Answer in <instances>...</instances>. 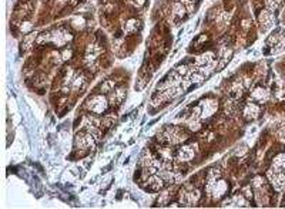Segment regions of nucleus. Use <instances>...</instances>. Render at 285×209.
Here are the masks:
<instances>
[{
  "mask_svg": "<svg viewBox=\"0 0 285 209\" xmlns=\"http://www.w3.org/2000/svg\"><path fill=\"white\" fill-rule=\"evenodd\" d=\"M108 100H107L103 94H96L93 96L92 98H89V101H87V108H89V111H92L93 114H103V112L107 111V108H108Z\"/></svg>",
  "mask_w": 285,
  "mask_h": 209,
  "instance_id": "f257e3e1",
  "label": "nucleus"
},
{
  "mask_svg": "<svg viewBox=\"0 0 285 209\" xmlns=\"http://www.w3.org/2000/svg\"><path fill=\"white\" fill-rule=\"evenodd\" d=\"M186 138V132L177 128V127H170V128L164 130V132L161 134V140L168 143V144H180Z\"/></svg>",
  "mask_w": 285,
  "mask_h": 209,
  "instance_id": "f03ea898",
  "label": "nucleus"
},
{
  "mask_svg": "<svg viewBox=\"0 0 285 209\" xmlns=\"http://www.w3.org/2000/svg\"><path fill=\"white\" fill-rule=\"evenodd\" d=\"M268 179L277 191H282L285 188V171L275 170L271 167V170L268 171Z\"/></svg>",
  "mask_w": 285,
  "mask_h": 209,
  "instance_id": "7ed1b4c3",
  "label": "nucleus"
},
{
  "mask_svg": "<svg viewBox=\"0 0 285 209\" xmlns=\"http://www.w3.org/2000/svg\"><path fill=\"white\" fill-rule=\"evenodd\" d=\"M96 135L90 131H86V132H81L76 137V147L80 148V150H89L94 145V141H96Z\"/></svg>",
  "mask_w": 285,
  "mask_h": 209,
  "instance_id": "20e7f679",
  "label": "nucleus"
},
{
  "mask_svg": "<svg viewBox=\"0 0 285 209\" xmlns=\"http://www.w3.org/2000/svg\"><path fill=\"white\" fill-rule=\"evenodd\" d=\"M180 196H181V202L186 203V205H192V203L199 201L200 194L194 187H187V188L181 191V195Z\"/></svg>",
  "mask_w": 285,
  "mask_h": 209,
  "instance_id": "39448f33",
  "label": "nucleus"
},
{
  "mask_svg": "<svg viewBox=\"0 0 285 209\" xmlns=\"http://www.w3.org/2000/svg\"><path fill=\"white\" fill-rule=\"evenodd\" d=\"M195 147L194 145H187V147H183V148H180L179 152H177V159L179 161H184V162H187V161H191V159H194V157H195Z\"/></svg>",
  "mask_w": 285,
  "mask_h": 209,
  "instance_id": "423d86ee",
  "label": "nucleus"
},
{
  "mask_svg": "<svg viewBox=\"0 0 285 209\" xmlns=\"http://www.w3.org/2000/svg\"><path fill=\"white\" fill-rule=\"evenodd\" d=\"M259 111H261V108H259L258 103L250 101V103L246 105V108H244V117H246L247 120H255V118L259 115Z\"/></svg>",
  "mask_w": 285,
  "mask_h": 209,
  "instance_id": "0eeeda50",
  "label": "nucleus"
},
{
  "mask_svg": "<svg viewBox=\"0 0 285 209\" xmlns=\"http://www.w3.org/2000/svg\"><path fill=\"white\" fill-rule=\"evenodd\" d=\"M251 98L252 101H255V103H258V104H261V103H266L267 100L270 98V94H268V91H266L264 88H255L254 91H252L251 94Z\"/></svg>",
  "mask_w": 285,
  "mask_h": 209,
  "instance_id": "6e6552de",
  "label": "nucleus"
},
{
  "mask_svg": "<svg viewBox=\"0 0 285 209\" xmlns=\"http://www.w3.org/2000/svg\"><path fill=\"white\" fill-rule=\"evenodd\" d=\"M247 203H248V201L246 198L241 194H238V195L232 196L230 201H227L226 206H247Z\"/></svg>",
  "mask_w": 285,
  "mask_h": 209,
  "instance_id": "1a4fd4ad",
  "label": "nucleus"
}]
</instances>
